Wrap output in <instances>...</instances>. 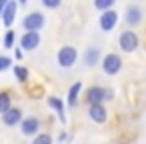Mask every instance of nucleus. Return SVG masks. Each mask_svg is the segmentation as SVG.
<instances>
[{"label": "nucleus", "mask_w": 146, "mask_h": 144, "mask_svg": "<svg viewBox=\"0 0 146 144\" xmlns=\"http://www.w3.org/2000/svg\"><path fill=\"white\" fill-rule=\"evenodd\" d=\"M78 60V50L74 46H62L56 54V62L60 68H72Z\"/></svg>", "instance_id": "1"}, {"label": "nucleus", "mask_w": 146, "mask_h": 144, "mask_svg": "<svg viewBox=\"0 0 146 144\" xmlns=\"http://www.w3.org/2000/svg\"><path fill=\"white\" fill-rule=\"evenodd\" d=\"M44 24H46V18L42 12H30L22 18V28L26 32H40Z\"/></svg>", "instance_id": "2"}, {"label": "nucleus", "mask_w": 146, "mask_h": 144, "mask_svg": "<svg viewBox=\"0 0 146 144\" xmlns=\"http://www.w3.org/2000/svg\"><path fill=\"white\" fill-rule=\"evenodd\" d=\"M104 100H112V90L102 86H90L86 90V102L88 104H102Z\"/></svg>", "instance_id": "3"}, {"label": "nucleus", "mask_w": 146, "mask_h": 144, "mask_svg": "<svg viewBox=\"0 0 146 144\" xmlns=\"http://www.w3.org/2000/svg\"><path fill=\"white\" fill-rule=\"evenodd\" d=\"M138 44H140V38H138V34L134 32V30H124L122 34H120V38H118V46H120V50H124V52H134L136 48H138Z\"/></svg>", "instance_id": "4"}, {"label": "nucleus", "mask_w": 146, "mask_h": 144, "mask_svg": "<svg viewBox=\"0 0 146 144\" xmlns=\"http://www.w3.org/2000/svg\"><path fill=\"white\" fill-rule=\"evenodd\" d=\"M102 70H104V74H108V76H116V74L122 70V58H120L116 52L106 54V56L102 58Z\"/></svg>", "instance_id": "5"}, {"label": "nucleus", "mask_w": 146, "mask_h": 144, "mask_svg": "<svg viewBox=\"0 0 146 144\" xmlns=\"http://www.w3.org/2000/svg\"><path fill=\"white\" fill-rule=\"evenodd\" d=\"M116 24H118V12L116 10H104V12H100V18H98V26H100V30L102 32H112L114 28H116Z\"/></svg>", "instance_id": "6"}, {"label": "nucleus", "mask_w": 146, "mask_h": 144, "mask_svg": "<svg viewBox=\"0 0 146 144\" xmlns=\"http://www.w3.org/2000/svg\"><path fill=\"white\" fill-rule=\"evenodd\" d=\"M142 16H144V12H142V8H140V6H136V4L126 6L124 20H126V24H128L130 28H136V26L142 22Z\"/></svg>", "instance_id": "7"}, {"label": "nucleus", "mask_w": 146, "mask_h": 144, "mask_svg": "<svg viewBox=\"0 0 146 144\" xmlns=\"http://www.w3.org/2000/svg\"><path fill=\"white\" fill-rule=\"evenodd\" d=\"M0 20L4 22L6 28H10L16 20V0H8V2L4 4L2 12H0Z\"/></svg>", "instance_id": "8"}, {"label": "nucleus", "mask_w": 146, "mask_h": 144, "mask_svg": "<svg viewBox=\"0 0 146 144\" xmlns=\"http://www.w3.org/2000/svg\"><path fill=\"white\" fill-rule=\"evenodd\" d=\"M18 124H20V130H22V134H26V136H36V134H38V130H40V120H38L36 116L22 118Z\"/></svg>", "instance_id": "9"}, {"label": "nucleus", "mask_w": 146, "mask_h": 144, "mask_svg": "<svg viewBox=\"0 0 146 144\" xmlns=\"http://www.w3.org/2000/svg\"><path fill=\"white\" fill-rule=\"evenodd\" d=\"M88 116H90L92 122H96V124H104L106 118H108V110L104 108V104H90V108H88Z\"/></svg>", "instance_id": "10"}, {"label": "nucleus", "mask_w": 146, "mask_h": 144, "mask_svg": "<svg viewBox=\"0 0 146 144\" xmlns=\"http://www.w3.org/2000/svg\"><path fill=\"white\" fill-rule=\"evenodd\" d=\"M20 46L24 50H36L40 46V32H24L20 38Z\"/></svg>", "instance_id": "11"}, {"label": "nucleus", "mask_w": 146, "mask_h": 144, "mask_svg": "<svg viewBox=\"0 0 146 144\" xmlns=\"http://www.w3.org/2000/svg\"><path fill=\"white\" fill-rule=\"evenodd\" d=\"M0 116H2V124H6V126H16V124L22 120V110L10 106L4 114H0Z\"/></svg>", "instance_id": "12"}, {"label": "nucleus", "mask_w": 146, "mask_h": 144, "mask_svg": "<svg viewBox=\"0 0 146 144\" xmlns=\"http://www.w3.org/2000/svg\"><path fill=\"white\" fill-rule=\"evenodd\" d=\"M100 54H102V50H100L98 46L86 48V50H84V64H86L88 68H94L96 64H100Z\"/></svg>", "instance_id": "13"}, {"label": "nucleus", "mask_w": 146, "mask_h": 144, "mask_svg": "<svg viewBox=\"0 0 146 144\" xmlns=\"http://www.w3.org/2000/svg\"><path fill=\"white\" fill-rule=\"evenodd\" d=\"M48 106L54 108V112L58 114V120L62 124H66V114H64V102L58 96H48Z\"/></svg>", "instance_id": "14"}, {"label": "nucleus", "mask_w": 146, "mask_h": 144, "mask_svg": "<svg viewBox=\"0 0 146 144\" xmlns=\"http://www.w3.org/2000/svg\"><path fill=\"white\" fill-rule=\"evenodd\" d=\"M80 90H82V82H74L68 90V106L74 108L78 104V96H80Z\"/></svg>", "instance_id": "15"}, {"label": "nucleus", "mask_w": 146, "mask_h": 144, "mask_svg": "<svg viewBox=\"0 0 146 144\" xmlns=\"http://www.w3.org/2000/svg\"><path fill=\"white\" fill-rule=\"evenodd\" d=\"M12 106V96L8 92H0V114H4Z\"/></svg>", "instance_id": "16"}, {"label": "nucleus", "mask_w": 146, "mask_h": 144, "mask_svg": "<svg viewBox=\"0 0 146 144\" xmlns=\"http://www.w3.org/2000/svg\"><path fill=\"white\" fill-rule=\"evenodd\" d=\"M114 2H116V0H94V8L104 12V10H110L114 6Z\"/></svg>", "instance_id": "17"}, {"label": "nucleus", "mask_w": 146, "mask_h": 144, "mask_svg": "<svg viewBox=\"0 0 146 144\" xmlns=\"http://www.w3.org/2000/svg\"><path fill=\"white\" fill-rule=\"evenodd\" d=\"M14 76H16L18 82H26V80H28V70H26L24 66L16 64V66H14Z\"/></svg>", "instance_id": "18"}, {"label": "nucleus", "mask_w": 146, "mask_h": 144, "mask_svg": "<svg viewBox=\"0 0 146 144\" xmlns=\"http://www.w3.org/2000/svg\"><path fill=\"white\" fill-rule=\"evenodd\" d=\"M32 144H52V136L46 134V132H38L32 140Z\"/></svg>", "instance_id": "19"}, {"label": "nucleus", "mask_w": 146, "mask_h": 144, "mask_svg": "<svg viewBox=\"0 0 146 144\" xmlns=\"http://www.w3.org/2000/svg\"><path fill=\"white\" fill-rule=\"evenodd\" d=\"M14 40H16L14 30H8V32L4 34V48H12V46H14Z\"/></svg>", "instance_id": "20"}, {"label": "nucleus", "mask_w": 146, "mask_h": 144, "mask_svg": "<svg viewBox=\"0 0 146 144\" xmlns=\"http://www.w3.org/2000/svg\"><path fill=\"white\" fill-rule=\"evenodd\" d=\"M10 64H12V58H8V56H0V72L8 70Z\"/></svg>", "instance_id": "21"}, {"label": "nucleus", "mask_w": 146, "mask_h": 144, "mask_svg": "<svg viewBox=\"0 0 146 144\" xmlns=\"http://www.w3.org/2000/svg\"><path fill=\"white\" fill-rule=\"evenodd\" d=\"M42 4H44V8L54 10V8H58V6L62 4V0H42Z\"/></svg>", "instance_id": "22"}, {"label": "nucleus", "mask_w": 146, "mask_h": 144, "mask_svg": "<svg viewBox=\"0 0 146 144\" xmlns=\"http://www.w3.org/2000/svg\"><path fill=\"white\" fill-rule=\"evenodd\" d=\"M14 56H16L18 60H22V56H24V52H22L20 48H16V52H14Z\"/></svg>", "instance_id": "23"}, {"label": "nucleus", "mask_w": 146, "mask_h": 144, "mask_svg": "<svg viewBox=\"0 0 146 144\" xmlns=\"http://www.w3.org/2000/svg\"><path fill=\"white\" fill-rule=\"evenodd\" d=\"M8 2V0H0V8H4V4Z\"/></svg>", "instance_id": "24"}, {"label": "nucleus", "mask_w": 146, "mask_h": 144, "mask_svg": "<svg viewBox=\"0 0 146 144\" xmlns=\"http://www.w3.org/2000/svg\"><path fill=\"white\" fill-rule=\"evenodd\" d=\"M24 2H26V0H20V4H24Z\"/></svg>", "instance_id": "25"}, {"label": "nucleus", "mask_w": 146, "mask_h": 144, "mask_svg": "<svg viewBox=\"0 0 146 144\" xmlns=\"http://www.w3.org/2000/svg\"><path fill=\"white\" fill-rule=\"evenodd\" d=\"M0 12H2V8H0Z\"/></svg>", "instance_id": "26"}]
</instances>
